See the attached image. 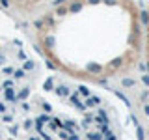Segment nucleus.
<instances>
[{"label":"nucleus","instance_id":"13","mask_svg":"<svg viewBox=\"0 0 149 140\" xmlns=\"http://www.w3.org/2000/svg\"><path fill=\"white\" fill-rule=\"evenodd\" d=\"M6 97H8V99H15V93H13V90H11V88H9V90L6 92Z\"/></svg>","mask_w":149,"mask_h":140},{"label":"nucleus","instance_id":"11","mask_svg":"<svg viewBox=\"0 0 149 140\" xmlns=\"http://www.w3.org/2000/svg\"><path fill=\"white\" fill-rule=\"evenodd\" d=\"M28 93H30L28 90H22V92L19 93V95H17V99H26V97H28Z\"/></svg>","mask_w":149,"mask_h":140},{"label":"nucleus","instance_id":"2","mask_svg":"<svg viewBox=\"0 0 149 140\" xmlns=\"http://www.w3.org/2000/svg\"><path fill=\"white\" fill-rule=\"evenodd\" d=\"M140 21H142V24H149V11L147 9H142V11H140Z\"/></svg>","mask_w":149,"mask_h":140},{"label":"nucleus","instance_id":"23","mask_svg":"<svg viewBox=\"0 0 149 140\" xmlns=\"http://www.w3.org/2000/svg\"><path fill=\"white\" fill-rule=\"evenodd\" d=\"M143 112H146V114L149 116V105H143Z\"/></svg>","mask_w":149,"mask_h":140},{"label":"nucleus","instance_id":"12","mask_svg":"<svg viewBox=\"0 0 149 140\" xmlns=\"http://www.w3.org/2000/svg\"><path fill=\"white\" fill-rule=\"evenodd\" d=\"M67 11H69L67 8H58V9H56V13H58V15H65Z\"/></svg>","mask_w":149,"mask_h":140},{"label":"nucleus","instance_id":"6","mask_svg":"<svg viewBox=\"0 0 149 140\" xmlns=\"http://www.w3.org/2000/svg\"><path fill=\"white\" fill-rule=\"evenodd\" d=\"M136 134H138V140H146V134H143V129L136 125Z\"/></svg>","mask_w":149,"mask_h":140},{"label":"nucleus","instance_id":"22","mask_svg":"<svg viewBox=\"0 0 149 140\" xmlns=\"http://www.w3.org/2000/svg\"><path fill=\"white\" fill-rule=\"evenodd\" d=\"M11 84H13L11 80H6V82H4V86H6V88H11Z\"/></svg>","mask_w":149,"mask_h":140},{"label":"nucleus","instance_id":"10","mask_svg":"<svg viewBox=\"0 0 149 140\" xmlns=\"http://www.w3.org/2000/svg\"><path fill=\"white\" fill-rule=\"evenodd\" d=\"M13 77H15V78H22V77H24V71H22V69H17V71L13 73Z\"/></svg>","mask_w":149,"mask_h":140},{"label":"nucleus","instance_id":"20","mask_svg":"<svg viewBox=\"0 0 149 140\" xmlns=\"http://www.w3.org/2000/svg\"><path fill=\"white\" fill-rule=\"evenodd\" d=\"M32 67H34V64H32V62H26V65H24V69H32Z\"/></svg>","mask_w":149,"mask_h":140},{"label":"nucleus","instance_id":"1","mask_svg":"<svg viewBox=\"0 0 149 140\" xmlns=\"http://www.w3.org/2000/svg\"><path fill=\"white\" fill-rule=\"evenodd\" d=\"M123 65V58H114L112 62H108V71H118Z\"/></svg>","mask_w":149,"mask_h":140},{"label":"nucleus","instance_id":"9","mask_svg":"<svg viewBox=\"0 0 149 140\" xmlns=\"http://www.w3.org/2000/svg\"><path fill=\"white\" fill-rule=\"evenodd\" d=\"M58 93H60V95H69V90L65 86H60L58 88Z\"/></svg>","mask_w":149,"mask_h":140},{"label":"nucleus","instance_id":"4","mask_svg":"<svg viewBox=\"0 0 149 140\" xmlns=\"http://www.w3.org/2000/svg\"><path fill=\"white\" fill-rule=\"evenodd\" d=\"M80 9H82V4H80V2H73L71 8H69V11L74 13V11H80Z\"/></svg>","mask_w":149,"mask_h":140},{"label":"nucleus","instance_id":"5","mask_svg":"<svg viewBox=\"0 0 149 140\" xmlns=\"http://www.w3.org/2000/svg\"><path fill=\"white\" fill-rule=\"evenodd\" d=\"M121 84H123L125 88H132V86H134V80H132V78H123V80H121Z\"/></svg>","mask_w":149,"mask_h":140},{"label":"nucleus","instance_id":"17","mask_svg":"<svg viewBox=\"0 0 149 140\" xmlns=\"http://www.w3.org/2000/svg\"><path fill=\"white\" fill-rule=\"evenodd\" d=\"M102 2H104V4H110V6H114V4L118 2V0H102Z\"/></svg>","mask_w":149,"mask_h":140},{"label":"nucleus","instance_id":"27","mask_svg":"<svg viewBox=\"0 0 149 140\" xmlns=\"http://www.w3.org/2000/svg\"><path fill=\"white\" fill-rule=\"evenodd\" d=\"M147 28H149V24H147Z\"/></svg>","mask_w":149,"mask_h":140},{"label":"nucleus","instance_id":"24","mask_svg":"<svg viewBox=\"0 0 149 140\" xmlns=\"http://www.w3.org/2000/svg\"><path fill=\"white\" fill-rule=\"evenodd\" d=\"M90 4H99V2H102V0H88Z\"/></svg>","mask_w":149,"mask_h":140},{"label":"nucleus","instance_id":"19","mask_svg":"<svg viewBox=\"0 0 149 140\" xmlns=\"http://www.w3.org/2000/svg\"><path fill=\"white\" fill-rule=\"evenodd\" d=\"M0 4H2L4 8H8V6H9V0H0Z\"/></svg>","mask_w":149,"mask_h":140},{"label":"nucleus","instance_id":"15","mask_svg":"<svg viewBox=\"0 0 149 140\" xmlns=\"http://www.w3.org/2000/svg\"><path fill=\"white\" fill-rule=\"evenodd\" d=\"M142 80H143V84H147V86H149V75H143Z\"/></svg>","mask_w":149,"mask_h":140},{"label":"nucleus","instance_id":"18","mask_svg":"<svg viewBox=\"0 0 149 140\" xmlns=\"http://www.w3.org/2000/svg\"><path fill=\"white\" fill-rule=\"evenodd\" d=\"M6 110H8V106L4 105V103H0V112H6Z\"/></svg>","mask_w":149,"mask_h":140},{"label":"nucleus","instance_id":"8","mask_svg":"<svg viewBox=\"0 0 149 140\" xmlns=\"http://www.w3.org/2000/svg\"><path fill=\"white\" fill-rule=\"evenodd\" d=\"M116 95H118L119 99L125 103V105H130V103H129V99H127V97H125V95H123V93H121V92H116Z\"/></svg>","mask_w":149,"mask_h":140},{"label":"nucleus","instance_id":"21","mask_svg":"<svg viewBox=\"0 0 149 140\" xmlns=\"http://www.w3.org/2000/svg\"><path fill=\"white\" fill-rule=\"evenodd\" d=\"M4 73L9 75V73H13V69H11V67H6V69H4Z\"/></svg>","mask_w":149,"mask_h":140},{"label":"nucleus","instance_id":"14","mask_svg":"<svg viewBox=\"0 0 149 140\" xmlns=\"http://www.w3.org/2000/svg\"><path fill=\"white\" fill-rule=\"evenodd\" d=\"M65 2H67V0H54V6H62V4H65Z\"/></svg>","mask_w":149,"mask_h":140},{"label":"nucleus","instance_id":"26","mask_svg":"<svg viewBox=\"0 0 149 140\" xmlns=\"http://www.w3.org/2000/svg\"><path fill=\"white\" fill-rule=\"evenodd\" d=\"M15 2H24V0H15Z\"/></svg>","mask_w":149,"mask_h":140},{"label":"nucleus","instance_id":"16","mask_svg":"<svg viewBox=\"0 0 149 140\" xmlns=\"http://www.w3.org/2000/svg\"><path fill=\"white\" fill-rule=\"evenodd\" d=\"M80 92H82V95H90V90H88V88H80Z\"/></svg>","mask_w":149,"mask_h":140},{"label":"nucleus","instance_id":"3","mask_svg":"<svg viewBox=\"0 0 149 140\" xmlns=\"http://www.w3.org/2000/svg\"><path fill=\"white\" fill-rule=\"evenodd\" d=\"M99 103H101V99H99V97H90L86 105H88V106H95V105H99Z\"/></svg>","mask_w":149,"mask_h":140},{"label":"nucleus","instance_id":"25","mask_svg":"<svg viewBox=\"0 0 149 140\" xmlns=\"http://www.w3.org/2000/svg\"><path fill=\"white\" fill-rule=\"evenodd\" d=\"M106 140H116V136H108V138H106Z\"/></svg>","mask_w":149,"mask_h":140},{"label":"nucleus","instance_id":"7","mask_svg":"<svg viewBox=\"0 0 149 140\" xmlns=\"http://www.w3.org/2000/svg\"><path fill=\"white\" fill-rule=\"evenodd\" d=\"M88 138H90V140H101L102 136H101V133H90V134H88Z\"/></svg>","mask_w":149,"mask_h":140}]
</instances>
